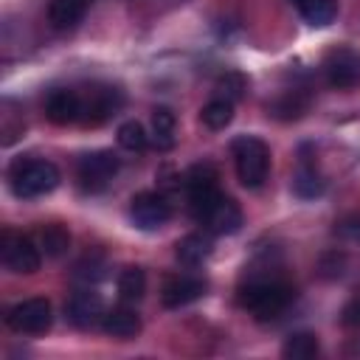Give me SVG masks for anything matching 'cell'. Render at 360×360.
Instances as JSON below:
<instances>
[{"label":"cell","instance_id":"obj_1","mask_svg":"<svg viewBox=\"0 0 360 360\" xmlns=\"http://www.w3.org/2000/svg\"><path fill=\"white\" fill-rule=\"evenodd\" d=\"M295 290L287 281H276V278H262V281H250L239 290V307L253 315L256 321H273L281 312H287V307L292 304Z\"/></svg>","mask_w":360,"mask_h":360},{"label":"cell","instance_id":"obj_2","mask_svg":"<svg viewBox=\"0 0 360 360\" xmlns=\"http://www.w3.org/2000/svg\"><path fill=\"white\" fill-rule=\"evenodd\" d=\"M59 169L42 158H17L8 166V186L20 200H37L59 186Z\"/></svg>","mask_w":360,"mask_h":360},{"label":"cell","instance_id":"obj_3","mask_svg":"<svg viewBox=\"0 0 360 360\" xmlns=\"http://www.w3.org/2000/svg\"><path fill=\"white\" fill-rule=\"evenodd\" d=\"M231 158L236 177L245 188H262L270 174V146L256 135H239L231 141Z\"/></svg>","mask_w":360,"mask_h":360},{"label":"cell","instance_id":"obj_4","mask_svg":"<svg viewBox=\"0 0 360 360\" xmlns=\"http://www.w3.org/2000/svg\"><path fill=\"white\" fill-rule=\"evenodd\" d=\"M188 211L214 236H231L242 228V208L231 197H225L222 191H214L202 200L188 202Z\"/></svg>","mask_w":360,"mask_h":360},{"label":"cell","instance_id":"obj_5","mask_svg":"<svg viewBox=\"0 0 360 360\" xmlns=\"http://www.w3.org/2000/svg\"><path fill=\"white\" fill-rule=\"evenodd\" d=\"M118 169H121V163H118V158H115L112 152H107V149L87 152V155H82L79 163H76L79 188H82L84 194H98V191H104V188L115 180Z\"/></svg>","mask_w":360,"mask_h":360},{"label":"cell","instance_id":"obj_6","mask_svg":"<svg viewBox=\"0 0 360 360\" xmlns=\"http://www.w3.org/2000/svg\"><path fill=\"white\" fill-rule=\"evenodd\" d=\"M79 96H82V118H79L82 127L107 124L124 104V93L112 84H90Z\"/></svg>","mask_w":360,"mask_h":360},{"label":"cell","instance_id":"obj_7","mask_svg":"<svg viewBox=\"0 0 360 360\" xmlns=\"http://www.w3.org/2000/svg\"><path fill=\"white\" fill-rule=\"evenodd\" d=\"M53 323V309L48 298H25L6 312V326L17 335H42Z\"/></svg>","mask_w":360,"mask_h":360},{"label":"cell","instance_id":"obj_8","mask_svg":"<svg viewBox=\"0 0 360 360\" xmlns=\"http://www.w3.org/2000/svg\"><path fill=\"white\" fill-rule=\"evenodd\" d=\"M0 259L6 264V270L17 273V276H31L39 270L42 264V253H39V245L31 239V236H22V233H3V242H0Z\"/></svg>","mask_w":360,"mask_h":360},{"label":"cell","instance_id":"obj_9","mask_svg":"<svg viewBox=\"0 0 360 360\" xmlns=\"http://www.w3.org/2000/svg\"><path fill=\"white\" fill-rule=\"evenodd\" d=\"M129 217L141 231H158L169 222L172 205L160 191H141L129 200Z\"/></svg>","mask_w":360,"mask_h":360},{"label":"cell","instance_id":"obj_10","mask_svg":"<svg viewBox=\"0 0 360 360\" xmlns=\"http://www.w3.org/2000/svg\"><path fill=\"white\" fill-rule=\"evenodd\" d=\"M104 312H107V309H104L101 295H98L96 290H90V287H82V290L70 292V298H68V304H65L68 321H70L73 326H79V329H90V326L101 323Z\"/></svg>","mask_w":360,"mask_h":360},{"label":"cell","instance_id":"obj_11","mask_svg":"<svg viewBox=\"0 0 360 360\" xmlns=\"http://www.w3.org/2000/svg\"><path fill=\"white\" fill-rule=\"evenodd\" d=\"M45 118L56 127H68V124H79L82 118V96L73 87H56L45 96Z\"/></svg>","mask_w":360,"mask_h":360},{"label":"cell","instance_id":"obj_12","mask_svg":"<svg viewBox=\"0 0 360 360\" xmlns=\"http://www.w3.org/2000/svg\"><path fill=\"white\" fill-rule=\"evenodd\" d=\"M323 76L332 87L346 90L360 82V56L349 48H338L323 59Z\"/></svg>","mask_w":360,"mask_h":360},{"label":"cell","instance_id":"obj_13","mask_svg":"<svg viewBox=\"0 0 360 360\" xmlns=\"http://www.w3.org/2000/svg\"><path fill=\"white\" fill-rule=\"evenodd\" d=\"M205 290H208V284H205V278H200V276H174V278H169V281L163 284L160 301H163V307H169V309H180V307H186V304L202 298Z\"/></svg>","mask_w":360,"mask_h":360},{"label":"cell","instance_id":"obj_14","mask_svg":"<svg viewBox=\"0 0 360 360\" xmlns=\"http://www.w3.org/2000/svg\"><path fill=\"white\" fill-rule=\"evenodd\" d=\"M309 110V93L304 87H292L278 93L270 104H267V115L278 118V121H295Z\"/></svg>","mask_w":360,"mask_h":360},{"label":"cell","instance_id":"obj_15","mask_svg":"<svg viewBox=\"0 0 360 360\" xmlns=\"http://www.w3.org/2000/svg\"><path fill=\"white\" fill-rule=\"evenodd\" d=\"M217 180H219V174H217V169H214L211 163H194V166L183 174V188H186L188 202L202 200V197L219 191Z\"/></svg>","mask_w":360,"mask_h":360},{"label":"cell","instance_id":"obj_16","mask_svg":"<svg viewBox=\"0 0 360 360\" xmlns=\"http://www.w3.org/2000/svg\"><path fill=\"white\" fill-rule=\"evenodd\" d=\"M101 329L110 335V338H118V340H129L141 332V318L135 309H127V307H112L104 312L101 318Z\"/></svg>","mask_w":360,"mask_h":360},{"label":"cell","instance_id":"obj_17","mask_svg":"<svg viewBox=\"0 0 360 360\" xmlns=\"http://www.w3.org/2000/svg\"><path fill=\"white\" fill-rule=\"evenodd\" d=\"M149 141L155 143V149L169 152L177 143V118L169 107H155L152 110V129H149Z\"/></svg>","mask_w":360,"mask_h":360},{"label":"cell","instance_id":"obj_18","mask_svg":"<svg viewBox=\"0 0 360 360\" xmlns=\"http://www.w3.org/2000/svg\"><path fill=\"white\" fill-rule=\"evenodd\" d=\"M93 0H48V20L53 28L68 31L76 22H82V17L87 14Z\"/></svg>","mask_w":360,"mask_h":360},{"label":"cell","instance_id":"obj_19","mask_svg":"<svg viewBox=\"0 0 360 360\" xmlns=\"http://www.w3.org/2000/svg\"><path fill=\"white\" fill-rule=\"evenodd\" d=\"M211 239L205 233H186L177 245H174V259L183 267H200L208 256H211Z\"/></svg>","mask_w":360,"mask_h":360},{"label":"cell","instance_id":"obj_20","mask_svg":"<svg viewBox=\"0 0 360 360\" xmlns=\"http://www.w3.org/2000/svg\"><path fill=\"white\" fill-rule=\"evenodd\" d=\"M323 188H326V183H323L321 172L315 169V163L307 160V158H301V163H298V169L292 174V191H295V197L312 200V197H321Z\"/></svg>","mask_w":360,"mask_h":360},{"label":"cell","instance_id":"obj_21","mask_svg":"<svg viewBox=\"0 0 360 360\" xmlns=\"http://www.w3.org/2000/svg\"><path fill=\"white\" fill-rule=\"evenodd\" d=\"M295 8H298V14L309 22V25H315V28H323V25H329L335 17H338V0H290Z\"/></svg>","mask_w":360,"mask_h":360},{"label":"cell","instance_id":"obj_22","mask_svg":"<svg viewBox=\"0 0 360 360\" xmlns=\"http://www.w3.org/2000/svg\"><path fill=\"white\" fill-rule=\"evenodd\" d=\"M115 287H118V298H121V301L135 304V301H141L143 292H146V273H143L141 267H124V270L118 273Z\"/></svg>","mask_w":360,"mask_h":360},{"label":"cell","instance_id":"obj_23","mask_svg":"<svg viewBox=\"0 0 360 360\" xmlns=\"http://www.w3.org/2000/svg\"><path fill=\"white\" fill-rule=\"evenodd\" d=\"M318 352H321V346H318V338L312 332H295L281 346V354L287 360H312Z\"/></svg>","mask_w":360,"mask_h":360},{"label":"cell","instance_id":"obj_24","mask_svg":"<svg viewBox=\"0 0 360 360\" xmlns=\"http://www.w3.org/2000/svg\"><path fill=\"white\" fill-rule=\"evenodd\" d=\"M200 121L208 127V129H225L231 121H233V101L217 96L211 98L202 110H200Z\"/></svg>","mask_w":360,"mask_h":360},{"label":"cell","instance_id":"obj_25","mask_svg":"<svg viewBox=\"0 0 360 360\" xmlns=\"http://www.w3.org/2000/svg\"><path fill=\"white\" fill-rule=\"evenodd\" d=\"M39 248L45 250V256L59 259L70 248V233L62 225H45L39 228Z\"/></svg>","mask_w":360,"mask_h":360},{"label":"cell","instance_id":"obj_26","mask_svg":"<svg viewBox=\"0 0 360 360\" xmlns=\"http://www.w3.org/2000/svg\"><path fill=\"white\" fill-rule=\"evenodd\" d=\"M118 146L127 152H143L149 146V132L138 121H124L118 127Z\"/></svg>","mask_w":360,"mask_h":360},{"label":"cell","instance_id":"obj_27","mask_svg":"<svg viewBox=\"0 0 360 360\" xmlns=\"http://www.w3.org/2000/svg\"><path fill=\"white\" fill-rule=\"evenodd\" d=\"M245 87H248V82H245L242 73H225V76L217 82V96H222V98H228V101H236V98H242Z\"/></svg>","mask_w":360,"mask_h":360},{"label":"cell","instance_id":"obj_28","mask_svg":"<svg viewBox=\"0 0 360 360\" xmlns=\"http://www.w3.org/2000/svg\"><path fill=\"white\" fill-rule=\"evenodd\" d=\"M104 276V259L101 256H84L79 264H76V278H82V281H98Z\"/></svg>","mask_w":360,"mask_h":360},{"label":"cell","instance_id":"obj_29","mask_svg":"<svg viewBox=\"0 0 360 360\" xmlns=\"http://www.w3.org/2000/svg\"><path fill=\"white\" fill-rule=\"evenodd\" d=\"M346 242H354V245H360V214H349V217H343L340 222H338V228H335Z\"/></svg>","mask_w":360,"mask_h":360},{"label":"cell","instance_id":"obj_30","mask_svg":"<svg viewBox=\"0 0 360 360\" xmlns=\"http://www.w3.org/2000/svg\"><path fill=\"white\" fill-rule=\"evenodd\" d=\"M340 321H343L346 326H360V298H354V301H349V304L343 307Z\"/></svg>","mask_w":360,"mask_h":360}]
</instances>
